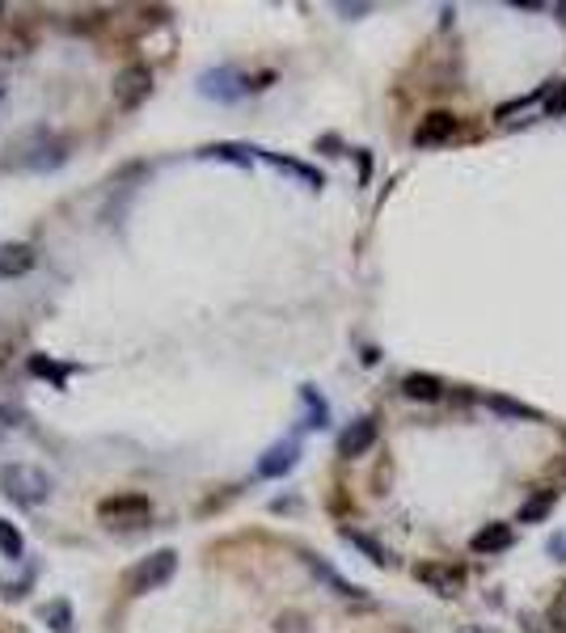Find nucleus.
Returning <instances> with one entry per match:
<instances>
[{
  "label": "nucleus",
  "mask_w": 566,
  "mask_h": 633,
  "mask_svg": "<svg viewBox=\"0 0 566 633\" xmlns=\"http://www.w3.org/2000/svg\"><path fill=\"white\" fill-rule=\"evenodd\" d=\"M30 372H34V376H47V380H56V385L64 388V385H68V372H72V368H59V363H51V359L34 355V359H30Z\"/></svg>",
  "instance_id": "aec40b11"
},
{
  "label": "nucleus",
  "mask_w": 566,
  "mask_h": 633,
  "mask_svg": "<svg viewBox=\"0 0 566 633\" xmlns=\"http://www.w3.org/2000/svg\"><path fill=\"white\" fill-rule=\"evenodd\" d=\"M246 89H249V85L241 81L233 68H208L203 76H199V94L211 97V102H224V106H229V102H237Z\"/></svg>",
  "instance_id": "39448f33"
},
{
  "label": "nucleus",
  "mask_w": 566,
  "mask_h": 633,
  "mask_svg": "<svg viewBox=\"0 0 566 633\" xmlns=\"http://www.w3.org/2000/svg\"><path fill=\"white\" fill-rule=\"evenodd\" d=\"M558 17H562V26H566V0H562V4H558Z\"/></svg>",
  "instance_id": "b1692460"
},
{
  "label": "nucleus",
  "mask_w": 566,
  "mask_h": 633,
  "mask_svg": "<svg viewBox=\"0 0 566 633\" xmlns=\"http://www.w3.org/2000/svg\"><path fill=\"white\" fill-rule=\"evenodd\" d=\"M511 545V528L508 523H486L482 532H473L470 549L473 553H503Z\"/></svg>",
  "instance_id": "f8f14e48"
},
{
  "label": "nucleus",
  "mask_w": 566,
  "mask_h": 633,
  "mask_svg": "<svg viewBox=\"0 0 566 633\" xmlns=\"http://www.w3.org/2000/svg\"><path fill=\"white\" fill-rule=\"evenodd\" d=\"M304 562L313 566V570H318V575L326 578V583H330V587H334V592H338V595H359V587H355V583H346V578H338V575H334V570H330V566H326V562H318V557H309V553H304Z\"/></svg>",
  "instance_id": "6ab92c4d"
},
{
  "label": "nucleus",
  "mask_w": 566,
  "mask_h": 633,
  "mask_svg": "<svg viewBox=\"0 0 566 633\" xmlns=\"http://www.w3.org/2000/svg\"><path fill=\"white\" fill-rule=\"evenodd\" d=\"M258 156H263V161H271L275 169H283V174H292V178L309 182V186H321V174H318L313 165H304V161H292V156H279V152H263V148H258Z\"/></svg>",
  "instance_id": "ddd939ff"
},
{
  "label": "nucleus",
  "mask_w": 566,
  "mask_h": 633,
  "mask_svg": "<svg viewBox=\"0 0 566 633\" xmlns=\"http://www.w3.org/2000/svg\"><path fill=\"white\" fill-rule=\"evenodd\" d=\"M301 397H304V406H309V427H326V423H330V406L318 397V388L304 385Z\"/></svg>",
  "instance_id": "f3484780"
},
{
  "label": "nucleus",
  "mask_w": 566,
  "mask_h": 633,
  "mask_svg": "<svg viewBox=\"0 0 566 633\" xmlns=\"http://www.w3.org/2000/svg\"><path fill=\"white\" fill-rule=\"evenodd\" d=\"M401 393L410 401H440L444 397V380L440 376H427V372H410L401 380Z\"/></svg>",
  "instance_id": "9d476101"
},
{
  "label": "nucleus",
  "mask_w": 566,
  "mask_h": 633,
  "mask_svg": "<svg viewBox=\"0 0 566 633\" xmlns=\"http://www.w3.org/2000/svg\"><path fill=\"white\" fill-rule=\"evenodd\" d=\"M30 266H34V249L30 245H0V279H17L26 275Z\"/></svg>",
  "instance_id": "9b49d317"
},
{
  "label": "nucleus",
  "mask_w": 566,
  "mask_h": 633,
  "mask_svg": "<svg viewBox=\"0 0 566 633\" xmlns=\"http://www.w3.org/2000/svg\"><path fill=\"white\" fill-rule=\"evenodd\" d=\"M415 575L423 578V583H431L440 595H456L461 583H465V570H461V566H418Z\"/></svg>",
  "instance_id": "1a4fd4ad"
},
{
  "label": "nucleus",
  "mask_w": 566,
  "mask_h": 633,
  "mask_svg": "<svg viewBox=\"0 0 566 633\" xmlns=\"http://www.w3.org/2000/svg\"><path fill=\"white\" fill-rule=\"evenodd\" d=\"M39 617L51 625V633H72V604H68V600H51V604H42Z\"/></svg>",
  "instance_id": "dca6fc26"
},
{
  "label": "nucleus",
  "mask_w": 566,
  "mask_h": 633,
  "mask_svg": "<svg viewBox=\"0 0 566 633\" xmlns=\"http://www.w3.org/2000/svg\"><path fill=\"white\" fill-rule=\"evenodd\" d=\"M296 460H301V443L296 440L271 443V448L263 452V460H258V477H283V473L296 468Z\"/></svg>",
  "instance_id": "0eeeda50"
},
{
  "label": "nucleus",
  "mask_w": 566,
  "mask_h": 633,
  "mask_svg": "<svg viewBox=\"0 0 566 633\" xmlns=\"http://www.w3.org/2000/svg\"><path fill=\"white\" fill-rule=\"evenodd\" d=\"M0 495L13 498L17 507H39L51 498V477L34 465H4L0 468Z\"/></svg>",
  "instance_id": "f257e3e1"
},
{
  "label": "nucleus",
  "mask_w": 566,
  "mask_h": 633,
  "mask_svg": "<svg viewBox=\"0 0 566 633\" xmlns=\"http://www.w3.org/2000/svg\"><path fill=\"white\" fill-rule=\"evenodd\" d=\"M343 537L351 540V545H355V549H364V553H368V557H373L376 566H385V562H389V557H385V549H381V545H376L373 537H364V532H355V528H346Z\"/></svg>",
  "instance_id": "4be33fe9"
},
{
  "label": "nucleus",
  "mask_w": 566,
  "mask_h": 633,
  "mask_svg": "<svg viewBox=\"0 0 566 633\" xmlns=\"http://www.w3.org/2000/svg\"><path fill=\"white\" fill-rule=\"evenodd\" d=\"M0 553L9 557V562H22V553H26V537H22V528L9 520H0Z\"/></svg>",
  "instance_id": "2eb2a0df"
},
{
  "label": "nucleus",
  "mask_w": 566,
  "mask_h": 633,
  "mask_svg": "<svg viewBox=\"0 0 566 633\" xmlns=\"http://www.w3.org/2000/svg\"><path fill=\"white\" fill-rule=\"evenodd\" d=\"M97 515L111 523V528H131V523H144L152 515V503L144 495H114L97 503Z\"/></svg>",
  "instance_id": "7ed1b4c3"
},
{
  "label": "nucleus",
  "mask_w": 566,
  "mask_h": 633,
  "mask_svg": "<svg viewBox=\"0 0 566 633\" xmlns=\"http://www.w3.org/2000/svg\"><path fill=\"white\" fill-rule=\"evenodd\" d=\"M254 152H258V148H246V144H211V148H203L199 156H211V161H233V165H249V161H254Z\"/></svg>",
  "instance_id": "4468645a"
},
{
  "label": "nucleus",
  "mask_w": 566,
  "mask_h": 633,
  "mask_svg": "<svg viewBox=\"0 0 566 633\" xmlns=\"http://www.w3.org/2000/svg\"><path fill=\"white\" fill-rule=\"evenodd\" d=\"M174 570H178V553L174 549H157L148 553L144 562H136L131 570H127V592L131 595H148V592H161L169 578H174Z\"/></svg>",
  "instance_id": "f03ea898"
},
{
  "label": "nucleus",
  "mask_w": 566,
  "mask_h": 633,
  "mask_svg": "<svg viewBox=\"0 0 566 633\" xmlns=\"http://www.w3.org/2000/svg\"><path fill=\"white\" fill-rule=\"evenodd\" d=\"M545 114H550V119L566 114V81H562V85H553V89H550V97H545Z\"/></svg>",
  "instance_id": "5701e85b"
},
{
  "label": "nucleus",
  "mask_w": 566,
  "mask_h": 633,
  "mask_svg": "<svg viewBox=\"0 0 566 633\" xmlns=\"http://www.w3.org/2000/svg\"><path fill=\"white\" fill-rule=\"evenodd\" d=\"M486 406L495 414H508V418H541V410H533V406H520V401H511V397H486Z\"/></svg>",
  "instance_id": "a211bd4d"
},
{
  "label": "nucleus",
  "mask_w": 566,
  "mask_h": 633,
  "mask_svg": "<svg viewBox=\"0 0 566 633\" xmlns=\"http://www.w3.org/2000/svg\"><path fill=\"white\" fill-rule=\"evenodd\" d=\"M461 131V119L448 111H431L423 123L415 127V144L418 148H431V144H448V139Z\"/></svg>",
  "instance_id": "423d86ee"
},
{
  "label": "nucleus",
  "mask_w": 566,
  "mask_h": 633,
  "mask_svg": "<svg viewBox=\"0 0 566 633\" xmlns=\"http://www.w3.org/2000/svg\"><path fill=\"white\" fill-rule=\"evenodd\" d=\"M114 106L119 111H136L139 102H148L152 94V72L144 68V64H127L119 76H114Z\"/></svg>",
  "instance_id": "20e7f679"
},
{
  "label": "nucleus",
  "mask_w": 566,
  "mask_h": 633,
  "mask_svg": "<svg viewBox=\"0 0 566 633\" xmlns=\"http://www.w3.org/2000/svg\"><path fill=\"white\" fill-rule=\"evenodd\" d=\"M550 507H553V490H541L537 498H528L525 507H520V520H525V523H537Z\"/></svg>",
  "instance_id": "412c9836"
},
{
  "label": "nucleus",
  "mask_w": 566,
  "mask_h": 633,
  "mask_svg": "<svg viewBox=\"0 0 566 633\" xmlns=\"http://www.w3.org/2000/svg\"><path fill=\"white\" fill-rule=\"evenodd\" d=\"M373 443H376V418H355V423L338 435V456L355 460V456H364Z\"/></svg>",
  "instance_id": "6e6552de"
}]
</instances>
